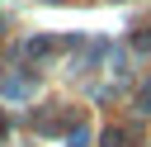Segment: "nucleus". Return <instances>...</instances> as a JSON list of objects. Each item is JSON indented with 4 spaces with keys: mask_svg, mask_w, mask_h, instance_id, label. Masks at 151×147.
Segmentation results:
<instances>
[{
    "mask_svg": "<svg viewBox=\"0 0 151 147\" xmlns=\"http://www.w3.org/2000/svg\"><path fill=\"white\" fill-rule=\"evenodd\" d=\"M0 133H5V123H0Z\"/></svg>",
    "mask_w": 151,
    "mask_h": 147,
    "instance_id": "423d86ee",
    "label": "nucleus"
},
{
    "mask_svg": "<svg viewBox=\"0 0 151 147\" xmlns=\"http://www.w3.org/2000/svg\"><path fill=\"white\" fill-rule=\"evenodd\" d=\"M132 109H137V119H146V114H151V81L137 90V104H132Z\"/></svg>",
    "mask_w": 151,
    "mask_h": 147,
    "instance_id": "f03ea898",
    "label": "nucleus"
},
{
    "mask_svg": "<svg viewBox=\"0 0 151 147\" xmlns=\"http://www.w3.org/2000/svg\"><path fill=\"white\" fill-rule=\"evenodd\" d=\"M47 47H52V43H47V38H33V43H28V47H24V52H28V57H42V52H47Z\"/></svg>",
    "mask_w": 151,
    "mask_h": 147,
    "instance_id": "20e7f679",
    "label": "nucleus"
},
{
    "mask_svg": "<svg viewBox=\"0 0 151 147\" xmlns=\"http://www.w3.org/2000/svg\"><path fill=\"white\" fill-rule=\"evenodd\" d=\"M33 85H38V76L28 71V76H19V81H5V85H0V95H5V100H24Z\"/></svg>",
    "mask_w": 151,
    "mask_h": 147,
    "instance_id": "f257e3e1",
    "label": "nucleus"
},
{
    "mask_svg": "<svg viewBox=\"0 0 151 147\" xmlns=\"http://www.w3.org/2000/svg\"><path fill=\"white\" fill-rule=\"evenodd\" d=\"M104 147H123V133H118V128H109V133H104Z\"/></svg>",
    "mask_w": 151,
    "mask_h": 147,
    "instance_id": "39448f33",
    "label": "nucleus"
},
{
    "mask_svg": "<svg viewBox=\"0 0 151 147\" xmlns=\"http://www.w3.org/2000/svg\"><path fill=\"white\" fill-rule=\"evenodd\" d=\"M66 147H90V128H71L66 133Z\"/></svg>",
    "mask_w": 151,
    "mask_h": 147,
    "instance_id": "7ed1b4c3",
    "label": "nucleus"
}]
</instances>
